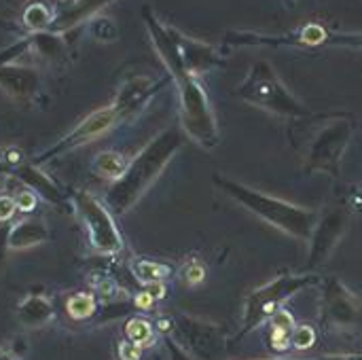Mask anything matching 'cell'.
<instances>
[{
	"label": "cell",
	"instance_id": "cell-16",
	"mask_svg": "<svg viewBox=\"0 0 362 360\" xmlns=\"http://www.w3.org/2000/svg\"><path fill=\"white\" fill-rule=\"evenodd\" d=\"M127 163H129V161H127L121 153L104 151V153H100V155L93 159L91 170H93L98 176L108 178V180H112V182H115L117 178H121V174L125 172Z\"/></svg>",
	"mask_w": 362,
	"mask_h": 360
},
{
	"label": "cell",
	"instance_id": "cell-5",
	"mask_svg": "<svg viewBox=\"0 0 362 360\" xmlns=\"http://www.w3.org/2000/svg\"><path fill=\"white\" fill-rule=\"evenodd\" d=\"M318 282H320L318 274H305V272L303 274H282V276L269 280L267 284L255 289L252 293H248V297L244 299L242 329L231 339V344L242 342V337H246L248 333L257 331L261 325H267L269 318L278 310H282V306L288 299H293L301 291L318 286Z\"/></svg>",
	"mask_w": 362,
	"mask_h": 360
},
{
	"label": "cell",
	"instance_id": "cell-28",
	"mask_svg": "<svg viewBox=\"0 0 362 360\" xmlns=\"http://www.w3.org/2000/svg\"><path fill=\"white\" fill-rule=\"evenodd\" d=\"M15 204H17V208H21V210H34V204H36L34 193H32V191H21V193L15 197Z\"/></svg>",
	"mask_w": 362,
	"mask_h": 360
},
{
	"label": "cell",
	"instance_id": "cell-11",
	"mask_svg": "<svg viewBox=\"0 0 362 360\" xmlns=\"http://www.w3.org/2000/svg\"><path fill=\"white\" fill-rule=\"evenodd\" d=\"M117 121H119V115H117V110L112 106L102 108V110H95L81 125H76L64 140H59L55 146H51L49 151H45L36 161L40 163V161L53 159L57 155H64V153H68L72 149H78V146H83L87 142H93L95 138H100L102 134H106Z\"/></svg>",
	"mask_w": 362,
	"mask_h": 360
},
{
	"label": "cell",
	"instance_id": "cell-12",
	"mask_svg": "<svg viewBox=\"0 0 362 360\" xmlns=\"http://www.w3.org/2000/svg\"><path fill=\"white\" fill-rule=\"evenodd\" d=\"M13 176L21 185H25L32 193H38L45 202H49V204H53L57 208H64L66 206V193L45 172H40L38 168H34V166H21V168H17L13 172Z\"/></svg>",
	"mask_w": 362,
	"mask_h": 360
},
{
	"label": "cell",
	"instance_id": "cell-10",
	"mask_svg": "<svg viewBox=\"0 0 362 360\" xmlns=\"http://www.w3.org/2000/svg\"><path fill=\"white\" fill-rule=\"evenodd\" d=\"M350 225V206L348 204H337L325 210L310 238V250H308V263H305V274H316L333 255L341 238L346 236Z\"/></svg>",
	"mask_w": 362,
	"mask_h": 360
},
{
	"label": "cell",
	"instance_id": "cell-2",
	"mask_svg": "<svg viewBox=\"0 0 362 360\" xmlns=\"http://www.w3.org/2000/svg\"><path fill=\"white\" fill-rule=\"evenodd\" d=\"M185 136L178 127H168L157 134L125 168L121 178H117L104 195V206L112 216L127 214L140 197L153 187L161 176L174 155L182 149Z\"/></svg>",
	"mask_w": 362,
	"mask_h": 360
},
{
	"label": "cell",
	"instance_id": "cell-17",
	"mask_svg": "<svg viewBox=\"0 0 362 360\" xmlns=\"http://www.w3.org/2000/svg\"><path fill=\"white\" fill-rule=\"evenodd\" d=\"M134 278L140 280L144 286H151V284H159L163 282L165 278H170L172 269L165 265V263H159V261H148V259H140L134 263V269H132Z\"/></svg>",
	"mask_w": 362,
	"mask_h": 360
},
{
	"label": "cell",
	"instance_id": "cell-6",
	"mask_svg": "<svg viewBox=\"0 0 362 360\" xmlns=\"http://www.w3.org/2000/svg\"><path fill=\"white\" fill-rule=\"evenodd\" d=\"M356 127L358 123L352 112H333L325 121V125L312 136L305 151L303 172H322L339 180L341 161L356 134Z\"/></svg>",
	"mask_w": 362,
	"mask_h": 360
},
{
	"label": "cell",
	"instance_id": "cell-21",
	"mask_svg": "<svg viewBox=\"0 0 362 360\" xmlns=\"http://www.w3.org/2000/svg\"><path fill=\"white\" fill-rule=\"evenodd\" d=\"M178 278H180L182 284H187V286H197V284H202V282L206 280V265H204L199 259L191 257V259H187V261L180 265Z\"/></svg>",
	"mask_w": 362,
	"mask_h": 360
},
{
	"label": "cell",
	"instance_id": "cell-26",
	"mask_svg": "<svg viewBox=\"0 0 362 360\" xmlns=\"http://www.w3.org/2000/svg\"><path fill=\"white\" fill-rule=\"evenodd\" d=\"M140 352H142V348H138L132 342H123L119 346V356H121V360H138L140 359Z\"/></svg>",
	"mask_w": 362,
	"mask_h": 360
},
{
	"label": "cell",
	"instance_id": "cell-13",
	"mask_svg": "<svg viewBox=\"0 0 362 360\" xmlns=\"http://www.w3.org/2000/svg\"><path fill=\"white\" fill-rule=\"evenodd\" d=\"M155 89H157V85L153 81H148V79H134L132 83H127L121 89V93H119V98H117V102L112 106L117 110L119 119L138 115V110L144 108V104L153 98Z\"/></svg>",
	"mask_w": 362,
	"mask_h": 360
},
{
	"label": "cell",
	"instance_id": "cell-18",
	"mask_svg": "<svg viewBox=\"0 0 362 360\" xmlns=\"http://www.w3.org/2000/svg\"><path fill=\"white\" fill-rule=\"evenodd\" d=\"M127 342L136 344L138 348H146L155 342V329L146 318H129L125 325Z\"/></svg>",
	"mask_w": 362,
	"mask_h": 360
},
{
	"label": "cell",
	"instance_id": "cell-9",
	"mask_svg": "<svg viewBox=\"0 0 362 360\" xmlns=\"http://www.w3.org/2000/svg\"><path fill=\"white\" fill-rule=\"evenodd\" d=\"M74 206L87 227L89 244L93 246V250L106 257L119 255L123 250V240L110 210L87 191L74 193Z\"/></svg>",
	"mask_w": 362,
	"mask_h": 360
},
{
	"label": "cell",
	"instance_id": "cell-15",
	"mask_svg": "<svg viewBox=\"0 0 362 360\" xmlns=\"http://www.w3.org/2000/svg\"><path fill=\"white\" fill-rule=\"evenodd\" d=\"M49 229L42 221H19L11 227L8 248L11 250H28L49 240Z\"/></svg>",
	"mask_w": 362,
	"mask_h": 360
},
{
	"label": "cell",
	"instance_id": "cell-24",
	"mask_svg": "<svg viewBox=\"0 0 362 360\" xmlns=\"http://www.w3.org/2000/svg\"><path fill=\"white\" fill-rule=\"evenodd\" d=\"M272 329H280V331H291L293 333V329H295V318H293V314L286 310V308H282V310H278L272 318H269V323H267Z\"/></svg>",
	"mask_w": 362,
	"mask_h": 360
},
{
	"label": "cell",
	"instance_id": "cell-8",
	"mask_svg": "<svg viewBox=\"0 0 362 360\" xmlns=\"http://www.w3.org/2000/svg\"><path fill=\"white\" fill-rule=\"evenodd\" d=\"M170 320H172V331H170L172 337L191 359L214 360L227 352L229 342L218 325L187 314H176Z\"/></svg>",
	"mask_w": 362,
	"mask_h": 360
},
{
	"label": "cell",
	"instance_id": "cell-14",
	"mask_svg": "<svg viewBox=\"0 0 362 360\" xmlns=\"http://www.w3.org/2000/svg\"><path fill=\"white\" fill-rule=\"evenodd\" d=\"M15 316L21 327L38 329V327H45L53 318V303L42 295H30L19 303Z\"/></svg>",
	"mask_w": 362,
	"mask_h": 360
},
{
	"label": "cell",
	"instance_id": "cell-27",
	"mask_svg": "<svg viewBox=\"0 0 362 360\" xmlns=\"http://www.w3.org/2000/svg\"><path fill=\"white\" fill-rule=\"evenodd\" d=\"M11 227L8 223H0V267L4 263V255L8 250V233H11Z\"/></svg>",
	"mask_w": 362,
	"mask_h": 360
},
{
	"label": "cell",
	"instance_id": "cell-19",
	"mask_svg": "<svg viewBox=\"0 0 362 360\" xmlns=\"http://www.w3.org/2000/svg\"><path fill=\"white\" fill-rule=\"evenodd\" d=\"M316 339H318V331L316 327L308 325V323H301V325H295L293 333H291V342H293V350L297 352H308L316 346Z\"/></svg>",
	"mask_w": 362,
	"mask_h": 360
},
{
	"label": "cell",
	"instance_id": "cell-22",
	"mask_svg": "<svg viewBox=\"0 0 362 360\" xmlns=\"http://www.w3.org/2000/svg\"><path fill=\"white\" fill-rule=\"evenodd\" d=\"M267 348L274 356H286L293 350V342H291V331H280V329H272L269 327V335H267Z\"/></svg>",
	"mask_w": 362,
	"mask_h": 360
},
{
	"label": "cell",
	"instance_id": "cell-1",
	"mask_svg": "<svg viewBox=\"0 0 362 360\" xmlns=\"http://www.w3.org/2000/svg\"><path fill=\"white\" fill-rule=\"evenodd\" d=\"M155 40H157V49L178 87L182 132L191 140H195L202 149H206V151L216 149L221 144V132H218L212 102L204 89L199 76L187 72L174 36H170L165 30H159V36H155Z\"/></svg>",
	"mask_w": 362,
	"mask_h": 360
},
{
	"label": "cell",
	"instance_id": "cell-29",
	"mask_svg": "<svg viewBox=\"0 0 362 360\" xmlns=\"http://www.w3.org/2000/svg\"><path fill=\"white\" fill-rule=\"evenodd\" d=\"M0 360H19V359H17V354H13V352H8L6 348H2V350H0Z\"/></svg>",
	"mask_w": 362,
	"mask_h": 360
},
{
	"label": "cell",
	"instance_id": "cell-20",
	"mask_svg": "<svg viewBox=\"0 0 362 360\" xmlns=\"http://www.w3.org/2000/svg\"><path fill=\"white\" fill-rule=\"evenodd\" d=\"M95 301L91 295L87 293H74L70 299H68V314L76 320H83V318H91L95 314Z\"/></svg>",
	"mask_w": 362,
	"mask_h": 360
},
{
	"label": "cell",
	"instance_id": "cell-7",
	"mask_svg": "<svg viewBox=\"0 0 362 360\" xmlns=\"http://www.w3.org/2000/svg\"><path fill=\"white\" fill-rule=\"evenodd\" d=\"M320 316L325 333L362 331V297L337 276H320Z\"/></svg>",
	"mask_w": 362,
	"mask_h": 360
},
{
	"label": "cell",
	"instance_id": "cell-23",
	"mask_svg": "<svg viewBox=\"0 0 362 360\" xmlns=\"http://www.w3.org/2000/svg\"><path fill=\"white\" fill-rule=\"evenodd\" d=\"M331 45L362 51V32H341V30H333Z\"/></svg>",
	"mask_w": 362,
	"mask_h": 360
},
{
	"label": "cell",
	"instance_id": "cell-3",
	"mask_svg": "<svg viewBox=\"0 0 362 360\" xmlns=\"http://www.w3.org/2000/svg\"><path fill=\"white\" fill-rule=\"evenodd\" d=\"M212 182L229 199L240 204L244 210H248L250 214H255L263 223L272 225L274 229H278V231H282V233H286L291 238L310 242L312 231L316 227V221L320 216L316 210L303 208L299 204H291L286 199L274 197V195L263 193V191H257V189H252L248 185H242V182H238L233 178H227V176H221V174H214Z\"/></svg>",
	"mask_w": 362,
	"mask_h": 360
},
{
	"label": "cell",
	"instance_id": "cell-30",
	"mask_svg": "<svg viewBox=\"0 0 362 360\" xmlns=\"http://www.w3.org/2000/svg\"><path fill=\"white\" fill-rule=\"evenodd\" d=\"M267 360H322V356H316V359H284V356H276V359H267Z\"/></svg>",
	"mask_w": 362,
	"mask_h": 360
},
{
	"label": "cell",
	"instance_id": "cell-25",
	"mask_svg": "<svg viewBox=\"0 0 362 360\" xmlns=\"http://www.w3.org/2000/svg\"><path fill=\"white\" fill-rule=\"evenodd\" d=\"M15 199L8 195H0V223H11L13 214H15Z\"/></svg>",
	"mask_w": 362,
	"mask_h": 360
},
{
	"label": "cell",
	"instance_id": "cell-4",
	"mask_svg": "<svg viewBox=\"0 0 362 360\" xmlns=\"http://www.w3.org/2000/svg\"><path fill=\"white\" fill-rule=\"evenodd\" d=\"M235 95L259 108L265 110L274 117L280 119H291V121H301V119H312L318 112L308 108L280 79L276 68L269 62H255L246 74V79L238 85Z\"/></svg>",
	"mask_w": 362,
	"mask_h": 360
}]
</instances>
